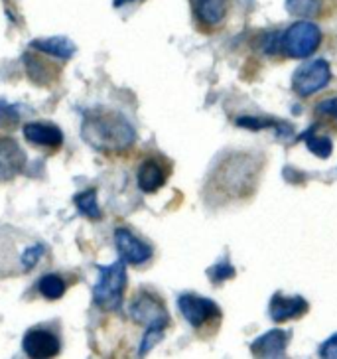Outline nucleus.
<instances>
[{
    "instance_id": "b1692460",
    "label": "nucleus",
    "mask_w": 337,
    "mask_h": 359,
    "mask_svg": "<svg viewBox=\"0 0 337 359\" xmlns=\"http://www.w3.org/2000/svg\"><path fill=\"white\" fill-rule=\"evenodd\" d=\"M237 125L239 127H247V128H276L278 130V135H292V127L288 128L284 127L282 123H276V121H256V118H239L237 121Z\"/></svg>"
},
{
    "instance_id": "dca6fc26",
    "label": "nucleus",
    "mask_w": 337,
    "mask_h": 359,
    "mask_svg": "<svg viewBox=\"0 0 337 359\" xmlns=\"http://www.w3.org/2000/svg\"><path fill=\"white\" fill-rule=\"evenodd\" d=\"M193 12L203 28H213L227 14V0H195Z\"/></svg>"
},
{
    "instance_id": "9b49d317",
    "label": "nucleus",
    "mask_w": 337,
    "mask_h": 359,
    "mask_svg": "<svg viewBox=\"0 0 337 359\" xmlns=\"http://www.w3.org/2000/svg\"><path fill=\"white\" fill-rule=\"evenodd\" d=\"M24 65H26L28 79L40 87H52L60 77V65L53 64L52 60H46L43 55H38V53H26Z\"/></svg>"
},
{
    "instance_id": "ddd939ff",
    "label": "nucleus",
    "mask_w": 337,
    "mask_h": 359,
    "mask_svg": "<svg viewBox=\"0 0 337 359\" xmlns=\"http://www.w3.org/2000/svg\"><path fill=\"white\" fill-rule=\"evenodd\" d=\"M168 174V166H164V162L160 158L144 160L138 168V188L146 194H154L166 184Z\"/></svg>"
},
{
    "instance_id": "423d86ee",
    "label": "nucleus",
    "mask_w": 337,
    "mask_h": 359,
    "mask_svg": "<svg viewBox=\"0 0 337 359\" xmlns=\"http://www.w3.org/2000/svg\"><path fill=\"white\" fill-rule=\"evenodd\" d=\"M322 43V32L314 22L300 20L292 24L282 36H280V48L288 57L305 60L316 52Z\"/></svg>"
},
{
    "instance_id": "4468645a",
    "label": "nucleus",
    "mask_w": 337,
    "mask_h": 359,
    "mask_svg": "<svg viewBox=\"0 0 337 359\" xmlns=\"http://www.w3.org/2000/svg\"><path fill=\"white\" fill-rule=\"evenodd\" d=\"M308 312V302L302 296H282L280 292L270 300V318L276 324L288 322L292 318H300Z\"/></svg>"
},
{
    "instance_id": "0eeeda50",
    "label": "nucleus",
    "mask_w": 337,
    "mask_h": 359,
    "mask_svg": "<svg viewBox=\"0 0 337 359\" xmlns=\"http://www.w3.org/2000/svg\"><path fill=\"white\" fill-rule=\"evenodd\" d=\"M331 81V67L326 60H312L305 62L294 72L292 77V89L300 97H310L326 89Z\"/></svg>"
},
{
    "instance_id": "20e7f679",
    "label": "nucleus",
    "mask_w": 337,
    "mask_h": 359,
    "mask_svg": "<svg viewBox=\"0 0 337 359\" xmlns=\"http://www.w3.org/2000/svg\"><path fill=\"white\" fill-rule=\"evenodd\" d=\"M99 280L93 286V302L95 306L106 312H118L123 306V294L127 288V264L116 261L109 266H97Z\"/></svg>"
},
{
    "instance_id": "f8f14e48",
    "label": "nucleus",
    "mask_w": 337,
    "mask_h": 359,
    "mask_svg": "<svg viewBox=\"0 0 337 359\" xmlns=\"http://www.w3.org/2000/svg\"><path fill=\"white\" fill-rule=\"evenodd\" d=\"M24 137L28 142L48 150H57L64 144V133L50 123H28L24 127Z\"/></svg>"
},
{
    "instance_id": "1a4fd4ad",
    "label": "nucleus",
    "mask_w": 337,
    "mask_h": 359,
    "mask_svg": "<svg viewBox=\"0 0 337 359\" xmlns=\"http://www.w3.org/2000/svg\"><path fill=\"white\" fill-rule=\"evenodd\" d=\"M26 166V154L11 137H0V184L12 182Z\"/></svg>"
},
{
    "instance_id": "2eb2a0df",
    "label": "nucleus",
    "mask_w": 337,
    "mask_h": 359,
    "mask_svg": "<svg viewBox=\"0 0 337 359\" xmlns=\"http://www.w3.org/2000/svg\"><path fill=\"white\" fill-rule=\"evenodd\" d=\"M288 338H290V336L286 334L284 330L266 332L264 336H261L259 339H254L253 346H251V351H253L254 358H282L286 351V346H288Z\"/></svg>"
},
{
    "instance_id": "cd10ccee",
    "label": "nucleus",
    "mask_w": 337,
    "mask_h": 359,
    "mask_svg": "<svg viewBox=\"0 0 337 359\" xmlns=\"http://www.w3.org/2000/svg\"><path fill=\"white\" fill-rule=\"evenodd\" d=\"M130 0H115V6H123V4H127Z\"/></svg>"
},
{
    "instance_id": "6ab92c4d",
    "label": "nucleus",
    "mask_w": 337,
    "mask_h": 359,
    "mask_svg": "<svg viewBox=\"0 0 337 359\" xmlns=\"http://www.w3.org/2000/svg\"><path fill=\"white\" fill-rule=\"evenodd\" d=\"M75 205L89 219H101V210H99V203H97V190H85L81 194H77L75 196Z\"/></svg>"
},
{
    "instance_id": "aec40b11",
    "label": "nucleus",
    "mask_w": 337,
    "mask_h": 359,
    "mask_svg": "<svg viewBox=\"0 0 337 359\" xmlns=\"http://www.w3.org/2000/svg\"><path fill=\"white\" fill-rule=\"evenodd\" d=\"M302 138H304L308 148H310L316 156H319V158H329V154H331V150H333V144H331L329 138L317 137L316 127L310 128Z\"/></svg>"
},
{
    "instance_id": "7ed1b4c3",
    "label": "nucleus",
    "mask_w": 337,
    "mask_h": 359,
    "mask_svg": "<svg viewBox=\"0 0 337 359\" xmlns=\"http://www.w3.org/2000/svg\"><path fill=\"white\" fill-rule=\"evenodd\" d=\"M130 318L140 324V326L146 327V334L142 338L140 349L138 353L140 355H146L150 349L158 344L162 336H164V330L168 327L170 316L168 310L164 306V302L160 300L158 296L152 294V292H138L130 304Z\"/></svg>"
},
{
    "instance_id": "f257e3e1",
    "label": "nucleus",
    "mask_w": 337,
    "mask_h": 359,
    "mask_svg": "<svg viewBox=\"0 0 337 359\" xmlns=\"http://www.w3.org/2000/svg\"><path fill=\"white\" fill-rule=\"evenodd\" d=\"M81 137L103 154H121L135 144L137 130L125 115L111 109H93L85 113Z\"/></svg>"
},
{
    "instance_id": "f3484780",
    "label": "nucleus",
    "mask_w": 337,
    "mask_h": 359,
    "mask_svg": "<svg viewBox=\"0 0 337 359\" xmlns=\"http://www.w3.org/2000/svg\"><path fill=\"white\" fill-rule=\"evenodd\" d=\"M32 50L46 55H52L57 60H69L75 53V43L67 38L55 36V38H43V40H32Z\"/></svg>"
},
{
    "instance_id": "9d476101",
    "label": "nucleus",
    "mask_w": 337,
    "mask_h": 359,
    "mask_svg": "<svg viewBox=\"0 0 337 359\" xmlns=\"http://www.w3.org/2000/svg\"><path fill=\"white\" fill-rule=\"evenodd\" d=\"M115 243L121 259L130 264H144L152 259V247L144 241H140L128 229L118 227L115 231Z\"/></svg>"
},
{
    "instance_id": "a211bd4d",
    "label": "nucleus",
    "mask_w": 337,
    "mask_h": 359,
    "mask_svg": "<svg viewBox=\"0 0 337 359\" xmlns=\"http://www.w3.org/2000/svg\"><path fill=\"white\" fill-rule=\"evenodd\" d=\"M38 290L48 300H57L65 294V280L60 275H46L38 283Z\"/></svg>"
},
{
    "instance_id": "6e6552de",
    "label": "nucleus",
    "mask_w": 337,
    "mask_h": 359,
    "mask_svg": "<svg viewBox=\"0 0 337 359\" xmlns=\"http://www.w3.org/2000/svg\"><path fill=\"white\" fill-rule=\"evenodd\" d=\"M22 349L28 358L32 359H50L60 355L62 351V344H60V338L48 332V330H28L26 336L22 339Z\"/></svg>"
},
{
    "instance_id": "39448f33",
    "label": "nucleus",
    "mask_w": 337,
    "mask_h": 359,
    "mask_svg": "<svg viewBox=\"0 0 337 359\" xmlns=\"http://www.w3.org/2000/svg\"><path fill=\"white\" fill-rule=\"evenodd\" d=\"M178 308L188 324L195 332H203V336H213L221 324V308L209 298L186 292L178 298Z\"/></svg>"
},
{
    "instance_id": "f03ea898",
    "label": "nucleus",
    "mask_w": 337,
    "mask_h": 359,
    "mask_svg": "<svg viewBox=\"0 0 337 359\" xmlns=\"http://www.w3.org/2000/svg\"><path fill=\"white\" fill-rule=\"evenodd\" d=\"M261 174V162L245 152L229 154L213 168L209 174L207 188L223 200L231 198H249L256 188V180Z\"/></svg>"
},
{
    "instance_id": "bb28decb",
    "label": "nucleus",
    "mask_w": 337,
    "mask_h": 359,
    "mask_svg": "<svg viewBox=\"0 0 337 359\" xmlns=\"http://www.w3.org/2000/svg\"><path fill=\"white\" fill-rule=\"evenodd\" d=\"M319 355L326 359H337V334L326 339V344L319 348Z\"/></svg>"
},
{
    "instance_id": "4be33fe9",
    "label": "nucleus",
    "mask_w": 337,
    "mask_h": 359,
    "mask_svg": "<svg viewBox=\"0 0 337 359\" xmlns=\"http://www.w3.org/2000/svg\"><path fill=\"white\" fill-rule=\"evenodd\" d=\"M20 123V113L18 109L11 103H6L4 99H0V128L4 130H14Z\"/></svg>"
},
{
    "instance_id": "412c9836",
    "label": "nucleus",
    "mask_w": 337,
    "mask_h": 359,
    "mask_svg": "<svg viewBox=\"0 0 337 359\" xmlns=\"http://www.w3.org/2000/svg\"><path fill=\"white\" fill-rule=\"evenodd\" d=\"M319 0H286V11L294 16L310 18L319 12Z\"/></svg>"
},
{
    "instance_id": "5701e85b",
    "label": "nucleus",
    "mask_w": 337,
    "mask_h": 359,
    "mask_svg": "<svg viewBox=\"0 0 337 359\" xmlns=\"http://www.w3.org/2000/svg\"><path fill=\"white\" fill-rule=\"evenodd\" d=\"M43 251H46V247L42 243H36V245H28L20 255V264H22V271H32L34 266L38 264V261L42 259Z\"/></svg>"
},
{
    "instance_id": "a878e982",
    "label": "nucleus",
    "mask_w": 337,
    "mask_h": 359,
    "mask_svg": "<svg viewBox=\"0 0 337 359\" xmlns=\"http://www.w3.org/2000/svg\"><path fill=\"white\" fill-rule=\"evenodd\" d=\"M209 276L215 280V283H223V280H227V278L235 276V269H233L229 263H219V264H215L213 269H209Z\"/></svg>"
},
{
    "instance_id": "393cba45",
    "label": "nucleus",
    "mask_w": 337,
    "mask_h": 359,
    "mask_svg": "<svg viewBox=\"0 0 337 359\" xmlns=\"http://www.w3.org/2000/svg\"><path fill=\"white\" fill-rule=\"evenodd\" d=\"M316 116L317 118H326V121L337 123V97H331V99H326V101L317 103Z\"/></svg>"
}]
</instances>
